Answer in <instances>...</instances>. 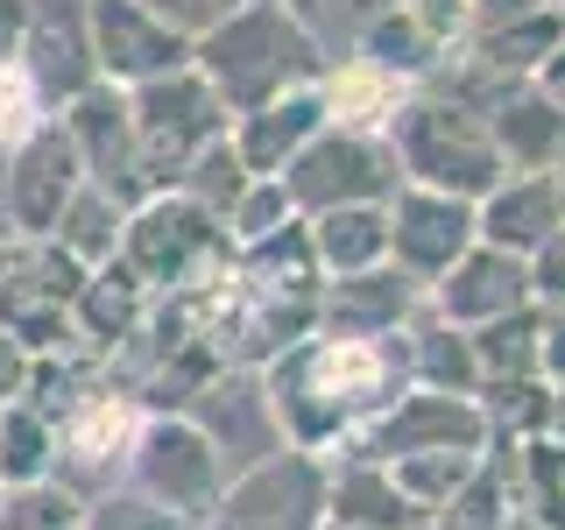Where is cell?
Masks as SVG:
<instances>
[{"label": "cell", "instance_id": "2", "mask_svg": "<svg viewBox=\"0 0 565 530\" xmlns=\"http://www.w3.org/2000/svg\"><path fill=\"white\" fill-rule=\"evenodd\" d=\"M29 128V85L14 71H0V141H14Z\"/></svg>", "mask_w": 565, "mask_h": 530}, {"label": "cell", "instance_id": "1", "mask_svg": "<svg viewBox=\"0 0 565 530\" xmlns=\"http://www.w3.org/2000/svg\"><path fill=\"white\" fill-rule=\"evenodd\" d=\"M0 530H78V517H71L64 495H50V488H22L14 502H0Z\"/></svg>", "mask_w": 565, "mask_h": 530}]
</instances>
